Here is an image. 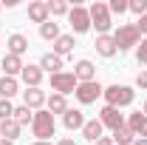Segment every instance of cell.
<instances>
[{"label":"cell","instance_id":"obj_1","mask_svg":"<svg viewBox=\"0 0 147 145\" xmlns=\"http://www.w3.org/2000/svg\"><path fill=\"white\" fill-rule=\"evenodd\" d=\"M88 14H91V29H96V37L99 34H110L113 29V17H110V9L108 3H91L88 6Z\"/></svg>","mask_w":147,"mask_h":145},{"label":"cell","instance_id":"obj_2","mask_svg":"<svg viewBox=\"0 0 147 145\" xmlns=\"http://www.w3.org/2000/svg\"><path fill=\"white\" fill-rule=\"evenodd\" d=\"M105 103H108L110 108H127V105H133V100H136V91L130 88V85H108L105 88Z\"/></svg>","mask_w":147,"mask_h":145},{"label":"cell","instance_id":"obj_3","mask_svg":"<svg viewBox=\"0 0 147 145\" xmlns=\"http://www.w3.org/2000/svg\"><path fill=\"white\" fill-rule=\"evenodd\" d=\"M54 131H57L54 114H51L48 108H40V111H34V122H31V134H34L37 140H48V142H51Z\"/></svg>","mask_w":147,"mask_h":145},{"label":"cell","instance_id":"obj_4","mask_svg":"<svg viewBox=\"0 0 147 145\" xmlns=\"http://www.w3.org/2000/svg\"><path fill=\"white\" fill-rule=\"evenodd\" d=\"M113 40H116V49H119V51H130L133 46L142 43V34H139L136 23H122V26L113 31Z\"/></svg>","mask_w":147,"mask_h":145},{"label":"cell","instance_id":"obj_5","mask_svg":"<svg viewBox=\"0 0 147 145\" xmlns=\"http://www.w3.org/2000/svg\"><path fill=\"white\" fill-rule=\"evenodd\" d=\"M68 23H71L74 34H85V31H91V14H88V9L76 3L71 12H68Z\"/></svg>","mask_w":147,"mask_h":145},{"label":"cell","instance_id":"obj_6","mask_svg":"<svg viewBox=\"0 0 147 145\" xmlns=\"http://www.w3.org/2000/svg\"><path fill=\"white\" fill-rule=\"evenodd\" d=\"M102 94H105V88L99 85V80H93V83H79V85H76V91H74V97H76L82 105H91V103H96Z\"/></svg>","mask_w":147,"mask_h":145},{"label":"cell","instance_id":"obj_7","mask_svg":"<svg viewBox=\"0 0 147 145\" xmlns=\"http://www.w3.org/2000/svg\"><path fill=\"white\" fill-rule=\"evenodd\" d=\"M76 77H74V71H59V74H51V88L57 91V94H62V97H68V94H74L76 91Z\"/></svg>","mask_w":147,"mask_h":145},{"label":"cell","instance_id":"obj_8","mask_svg":"<svg viewBox=\"0 0 147 145\" xmlns=\"http://www.w3.org/2000/svg\"><path fill=\"white\" fill-rule=\"evenodd\" d=\"M96 120L102 122V128H110V131L125 128V114H119V108H110V105H105V108L99 111V117H96Z\"/></svg>","mask_w":147,"mask_h":145},{"label":"cell","instance_id":"obj_9","mask_svg":"<svg viewBox=\"0 0 147 145\" xmlns=\"http://www.w3.org/2000/svg\"><path fill=\"white\" fill-rule=\"evenodd\" d=\"M125 125L130 128V134H133L136 140H147V117L142 114V111H136V114H127Z\"/></svg>","mask_w":147,"mask_h":145},{"label":"cell","instance_id":"obj_10","mask_svg":"<svg viewBox=\"0 0 147 145\" xmlns=\"http://www.w3.org/2000/svg\"><path fill=\"white\" fill-rule=\"evenodd\" d=\"M93 49H96V54H99V57H105V60H110V57H116V54H119L113 34H99V37H96V43H93Z\"/></svg>","mask_w":147,"mask_h":145},{"label":"cell","instance_id":"obj_11","mask_svg":"<svg viewBox=\"0 0 147 145\" xmlns=\"http://www.w3.org/2000/svg\"><path fill=\"white\" fill-rule=\"evenodd\" d=\"M42 77H45V71L40 68V66H23V71H20V80L26 83V88H40V83H42Z\"/></svg>","mask_w":147,"mask_h":145},{"label":"cell","instance_id":"obj_12","mask_svg":"<svg viewBox=\"0 0 147 145\" xmlns=\"http://www.w3.org/2000/svg\"><path fill=\"white\" fill-rule=\"evenodd\" d=\"M45 100H48V97H45L42 88H26L23 91V105H28L31 111H40L45 105Z\"/></svg>","mask_w":147,"mask_h":145},{"label":"cell","instance_id":"obj_13","mask_svg":"<svg viewBox=\"0 0 147 145\" xmlns=\"http://www.w3.org/2000/svg\"><path fill=\"white\" fill-rule=\"evenodd\" d=\"M74 77H76V83H93V80H96L93 63L91 60H79V63L74 66Z\"/></svg>","mask_w":147,"mask_h":145},{"label":"cell","instance_id":"obj_14","mask_svg":"<svg viewBox=\"0 0 147 145\" xmlns=\"http://www.w3.org/2000/svg\"><path fill=\"white\" fill-rule=\"evenodd\" d=\"M48 3H42V0H34V3H28V20L31 23H48Z\"/></svg>","mask_w":147,"mask_h":145},{"label":"cell","instance_id":"obj_15","mask_svg":"<svg viewBox=\"0 0 147 145\" xmlns=\"http://www.w3.org/2000/svg\"><path fill=\"white\" fill-rule=\"evenodd\" d=\"M74 34H59V40H57L54 46H51V54H57V57H71L74 54Z\"/></svg>","mask_w":147,"mask_h":145},{"label":"cell","instance_id":"obj_16","mask_svg":"<svg viewBox=\"0 0 147 145\" xmlns=\"http://www.w3.org/2000/svg\"><path fill=\"white\" fill-rule=\"evenodd\" d=\"M0 68H3V77H20V71H23V60L14 54H6L3 60H0Z\"/></svg>","mask_w":147,"mask_h":145},{"label":"cell","instance_id":"obj_17","mask_svg":"<svg viewBox=\"0 0 147 145\" xmlns=\"http://www.w3.org/2000/svg\"><path fill=\"white\" fill-rule=\"evenodd\" d=\"M62 125L68 128V131H82V125H85V114L82 111H76V108H68L65 114H62Z\"/></svg>","mask_w":147,"mask_h":145},{"label":"cell","instance_id":"obj_18","mask_svg":"<svg viewBox=\"0 0 147 145\" xmlns=\"http://www.w3.org/2000/svg\"><path fill=\"white\" fill-rule=\"evenodd\" d=\"M20 94V80L17 77H0V100H11Z\"/></svg>","mask_w":147,"mask_h":145},{"label":"cell","instance_id":"obj_19","mask_svg":"<svg viewBox=\"0 0 147 145\" xmlns=\"http://www.w3.org/2000/svg\"><path fill=\"white\" fill-rule=\"evenodd\" d=\"M102 131H105V128H102L99 120H85V125H82V137L93 145L96 140H102Z\"/></svg>","mask_w":147,"mask_h":145},{"label":"cell","instance_id":"obj_20","mask_svg":"<svg viewBox=\"0 0 147 145\" xmlns=\"http://www.w3.org/2000/svg\"><path fill=\"white\" fill-rule=\"evenodd\" d=\"M26 51H28V37H26V34H11V37H9V54L23 57Z\"/></svg>","mask_w":147,"mask_h":145},{"label":"cell","instance_id":"obj_21","mask_svg":"<svg viewBox=\"0 0 147 145\" xmlns=\"http://www.w3.org/2000/svg\"><path fill=\"white\" fill-rule=\"evenodd\" d=\"M20 131L23 128L14 122V120H0V140H9V142H14L20 137Z\"/></svg>","mask_w":147,"mask_h":145},{"label":"cell","instance_id":"obj_22","mask_svg":"<svg viewBox=\"0 0 147 145\" xmlns=\"http://www.w3.org/2000/svg\"><path fill=\"white\" fill-rule=\"evenodd\" d=\"M40 68L42 71H48V74H59L62 71V57H57V54H42V60H40Z\"/></svg>","mask_w":147,"mask_h":145},{"label":"cell","instance_id":"obj_23","mask_svg":"<svg viewBox=\"0 0 147 145\" xmlns=\"http://www.w3.org/2000/svg\"><path fill=\"white\" fill-rule=\"evenodd\" d=\"M45 108L51 111V114H65V111H68V100H65L62 94H57V91H54V94L45 100Z\"/></svg>","mask_w":147,"mask_h":145},{"label":"cell","instance_id":"obj_24","mask_svg":"<svg viewBox=\"0 0 147 145\" xmlns=\"http://www.w3.org/2000/svg\"><path fill=\"white\" fill-rule=\"evenodd\" d=\"M11 120H14V122H17L20 128H26V125H31V122H34V111L28 108V105H17V108H14V117H11Z\"/></svg>","mask_w":147,"mask_h":145},{"label":"cell","instance_id":"obj_25","mask_svg":"<svg viewBox=\"0 0 147 145\" xmlns=\"http://www.w3.org/2000/svg\"><path fill=\"white\" fill-rule=\"evenodd\" d=\"M40 37H42V40H51V43H57V40H59V26H57L54 20L42 23V26H40Z\"/></svg>","mask_w":147,"mask_h":145},{"label":"cell","instance_id":"obj_26","mask_svg":"<svg viewBox=\"0 0 147 145\" xmlns=\"http://www.w3.org/2000/svg\"><path fill=\"white\" fill-rule=\"evenodd\" d=\"M110 140H113V145H133L136 137H133V134H130V128L125 125V128H119V131H113V137H110Z\"/></svg>","mask_w":147,"mask_h":145},{"label":"cell","instance_id":"obj_27","mask_svg":"<svg viewBox=\"0 0 147 145\" xmlns=\"http://www.w3.org/2000/svg\"><path fill=\"white\" fill-rule=\"evenodd\" d=\"M68 12H71V6H68L65 0H48V14L62 17V14H68Z\"/></svg>","mask_w":147,"mask_h":145},{"label":"cell","instance_id":"obj_28","mask_svg":"<svg viewBox=\"0 0 147 145\" xmlns=\"http://www.w3.org/2000/svg\"><path fill=\"white\" fill-rule=\"evenodd\" d=\"M127 3H130L127 12H133L136 17H144L147 14V0H127Z\"/></svg>","mask_w":147,"mask_h":145},{"label":"cell","instance_id":"obj_29","mask_svg":"<svg viewBox=\"0 0 147 145\" xmlns=\"http://www.w3.org/2000/svg\"><path fill=\"white\" fill-rule=\"evenodd\" d=\"M108 9H110V14H125V12L130 9V3L127 0H110Z\"/></svg>","mask_w":147,"mask_h":145},{"label":"cell","instance_id":"obj_30","mask_svg":"<svg viewBox=\"0 0 147 145\" xmlns=\"http://www.w3.org/2000/svg\"><path fill=\"white\" fill-rule=\"evenodd\" d=\"M136 60L139 66H147V37H142V43L136 46Z\"/></svg>","mask_w":147,"mask_h":145},{"label":"cell","instance_id":"obj_31","mask_svg":"<svg viewBox=\"0 0 147 145\" xmlns=\"http://www.w3.org/2000/svg\"><path fill=\"white\" fill-rule=\"evenodd\" d=\"M14 117V105L11 100H0V120H11Z\"/></svg>","mask_w":147,"mask_h":145},{"label":"cell","instance_id":"obj_32","mask_svg":"<svg viewBox=\"0 0 147 145\" xmlns=\"http://www.w3.org/2000/svg\"><path fill=\"white\" fill-rule=\"evenodd\" d=\"M136 85H139L142 91H147V71H144V68H142V71H139V77H136Z\"/></svg>","mask_w":147,"mask_h":145},{"label":"cell","instance_id":"obj_33","mask_svg":"<svg viewBox=\"0 0 147 145\" xmlns=\"http://www.w3.org/2000/svg\"><path fill=\"white\" fill-rule=\"evenodd\" d=\"M136 29H139V34H142V37H147V14H144V17H139Z\"/></svg>","mask_w":147,"mask_h":145},{"label":"cell","instance_id":"obj_34","mask_svg":"<svg viewBox=\"0 0 147 145\" xmlns=\"http://www.w3.org/2000/svg\"><path fill=\"white\" fill-rule=\"evenodd\" d=\"M93 145H113V140H110V137H102V140H96Z\"/></svg>","mask_w":147,"mask_h":145},{"label":"cell","instance_id":"obj_35","mask_svg":"<svg viewBox=\"0 0 147 145\" xmlns=\"http://www.w3.org/2000/svg\"><path fill=\"white\" fill-rule=\"evenodd\" d=\"M57 145H76V142H74L71 137H65V140H59V142H57Z\"/></svg>","mask_w":147,"mask_h":145},{"label":"cell","instance_id":"obj_36","mask_svg":"<svg viewBox=\"0 0 147 145\" xmlns=\"http://www.w3.org/2000/svg\"><path fill=\"white\" fill-rule=\"evenodd\" d=\"M34 145H54V142H48V140H37Z\"/></svg>","mask_w":147,"mask_h":145},{"label":"cell","instance_id":"obj_37","mask_svg":"<svg viewBox=\"0 0 147 145\" xmlns=\"http://www.w3.org/2000/svg\"><path fill=\"white\" fill-rule=\"evenodd\" d=\"M133 145H147V140H133Z\"/></svg>","mask_w":147,"mask_h":145},{"label":"cell","instance_id":"obj_38","mask_svg":"<svg viewBox=\"0 0 147 145\" xmlns=\"http://www.w3.org/2000/svg\"><path fill=\"white\" fill-rule=\"evenodd\" d=\"M0 145H14V142H9V140H0Z\"/></svg>","mask_w":147,"mask_h":145},{"label":"cell","instance_id":"obj_39","mask_svg":"<svg viewBox=\"0 0 147 145\" xmlns=\"http://www.w3.org/2000/svg\"><path fill=\"white\" fill-rule=\"evenodd\" d=\"M142 114H144V117H147V103H144V111H142Z\"/></svg>","mask_w":147,"mask_h":145},{"label":"cell","instance_id":"obj_40","mask_svg":"<svg viewBox=\"0 0 147 145\" xmlns=\"http://www.w3.org/2000/svg\"><path fill=\"white\" fill-rule=\"evenodd\" d=\"M0 9H3V3H0Z\"/></svg>","mask_w":147,"mask_h":145}]
</instances>
